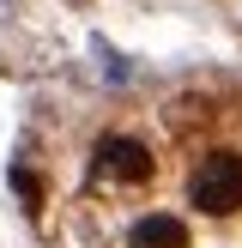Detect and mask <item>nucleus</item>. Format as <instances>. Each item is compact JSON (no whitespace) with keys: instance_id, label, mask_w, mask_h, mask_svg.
<instances>
[{"instance_id":"obj_1","label":"nucleus","mask_w":242,"mask_h":248,"mask_svg":"<svg viewBox=\"0 0 242 248\" xmlns=\"http://www.w3.org/2000/svg\"><path fill=\"white\" fill-rule=\"evenodd\" d=\"M188 194H194V206L206 218L242 212V152H206L200 170H194V182H188Z\"/></svg>"},{"instance_id":"obj_2","label":"nucleus","mask_w":242,"mask_h":248,"mask_svg":"<svg viewBox=\"0 0 242 248\" xmlns=\"http://www.w3.org/2000/svg\"><path fill=\"white\" fill-rule=\"evenodd\" d=\"M91 176H97V182H121V188L151 182V152H145L139 140H127V133H109V140H97Z\"/></svg>"},{"instance_id":"obj_3","label":"nucleus","mask_w":242,"mask_h":248,"mask_svg":"<svg viewBox=\"0 0 242 248\" xmlns=\"http://www.w3.org/2000/svg\"><path fill=\"white\" fill-rule=\"evenodd\" d=\"M127 248H188V224H182L176 212H151V218L133 224Z\"/></svg>"},{"instance_id":"obj_4","label":"nucleus","mask_w":242,"mask_h":248,"mask_svg":"<svg viewBox=\"0 0 242 248\" xmlns=\"http://www.w3.org/2000/svg\"><path fill=\"white\" fill-rule=\"evenodd\" d=\"M12 188H18V194H24V200H30V206H36V182H30V176H24V170H12Z\"/></svg>"}]
</instances>
